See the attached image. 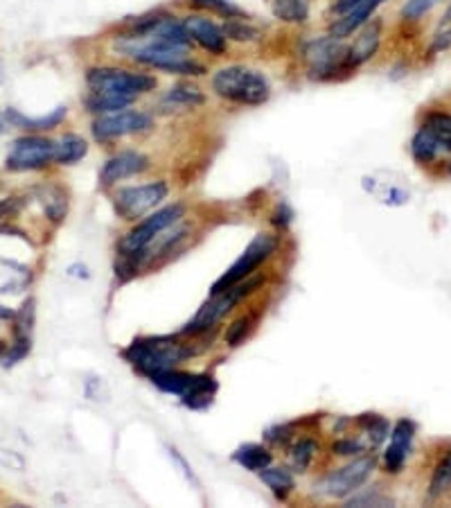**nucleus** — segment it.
<instances>
[{"mask_svg":"<svg viewBox=\"0 0 451 508\" xmlns=\"http://www.w3.org/2000/svg\"><path fill=\"white\" fill-rule=\"evenodd\" d=\"M116 50L147 71L176 75L183 79H199L208 75V66L193 57V50L169 46L159 38H116Z\"/></svg>","mask_w":451,"mask_h":508,"instance_id":"obj_1","label":"nucleus"},{"mask_svg":"<svg viewBox=\"0 0 451 508\" xmlns=\"http://www.w3.org/2000/svg\"><path fill=\"white\" fill-rule=\"evenodd\" d=\"M210 91L219 100L255 109L271 100V79L259 68L246 63H226L210 72Z\"/></svg>","mask_w":451,"mask_h":508,"instance_id":"obj_2","label":"nucleus"},{"mask_svg":"<svg viewBox=\"0 0 451 508\" xmlns=\"http://www.w3.org/2000/svg\"><path fill=\"white\" fill-rule=\"evenodd\" d=\"M300 57H303L305 72L312 82H336V79L350 75L346 66V38H336L332 34L309 38L300 50Z\"/></svg>","mask_w":451,"mask_h":508,"instance_id":"obj_3","label":"nucleus"},{"mask_svg":"<svg viewBox=\"0 0 451 508\" xmlns=\"http://www.w3.org/2000/svg\"><path fill=\"white\" fill-rule=\"evenodd\" d=\"M86 88L91 93H113L140 100L159 88V79L152 72L122 66H91L86 71Z\"/></svg>","mask_w":451,"mask_h":508,"instance_id":"obj_4","label":"nucleus"},{"mask_svg":"<svg viewBox=\"0 0 451 508\" xmlns=\"http://www.w3.org/2000/svg\"><path fill=\"white\" fill-rule=\"evenodd\" d=\"M193 355L187 346L176 344L172 337H149V339H135L125 350V360L134 364L140 373L147 378L160 373V371L176 369L185 357Z\"/></svg>","mask_w":451,"mask_h":508,"instance_id":"obj_5","label":"nucleus"},{"mask_svg":"<svg viewBox=\"0 0 451 508\" xmlns=\"http://www.w3.org/2000/svg\"><path fill=\"white\" fill-rule=\"evenodd\" d=\"M169 199V183L165 179H154L147 183H135V186H118L111 195V206L113 212L122 221L135 224L138 220L154 212Z\"/></svg>","mask_w":451,"mask_h":508,"instance_id":"obj_6","label":"nucleus"},{"mask_svg":"<svg viewBox=\"0 0 451 508\" xmlns=\"http://www.w3.org/2000/svg\"><path fill=\"white\" fill-rule=\"evenodd\" d=\"M187 206L183 202H169L163 204L160 208H156L154 212H149L147 217L135 221L125 236L118 240V255L122 258H131V255L140 254L149 242H154L156 237L163 233L169 226L178 224V221L185 220Z\"/></svg>","mask_w":451,"mask_h":508,"instance_id":"obj_7","label":"nucleus"},{"mask_svg":"<svg viewBox=\"0 0 451 508\" xmlns=\"http://www.w3.org/2000/svg\"><path fill=\"white\" fill-rule=\"evenodd\" d=\"M262 285H265V279H262V276H249L246 280L224 289V292L212 294L210 301L197 312V317L183 328V335H201V332H208L210 328H215L217 323H219L221 319H224L226 314L242 301V298L253 294L255 289L262 287Z\"/></svg>","mask_w":451,"mask_h":508,"instance_id":"obj_8","label":"nucleus"},{"mask_svg":"<svg viewBox=\"0 0 451 508\" xmlns=\"http://www.w3.org/2000/svg\"><path fill=\"white\" fill-rule=\"evenodd\" d=\"M152 382L165 391V394L181 396L183 404L190 409H203L212 403V396L217 394V382L210 375L185 373V371L168 369L152 375Z\"/></svg>","mask_w":451,"mask_h":508,"instance_id":"obj_9","label":"nucleus"},{"mask_svg":"<svg viewBox=\"0 0 451 508\" xmlns=\"http://www.w3.org/2000/svg\"><path fill=\"white\" fill-rule=\"evenodd\" d=\"M154 115L143 109H125L111 115L93 118L91 136L97 145H113L129 136H143L154 129Z\"/></svg>","mask_w":451,"mask_h":508,"instance_id":"obj_10","label":"nucleus"},{"mask_svg":"<svg viewBox=\"0 0 451 508\" xmlns=\"http://www.w3.org/2000/svg\"><path fill=\"white\" fill-rule=\"evenodd\" d=\"M278 246H280L278 236H274V233H258V236L249 242L244 254L228 267V271H226L215 285H212V294L224 292V289L233 287V285L242 283V280H246L249 276H253L266 260L274 258Z\"/></svg>","mask_w":451,"mask_h":508,"instance_id":"obj_11","label":"nucleus"},{"mask_svg":"<svg viewBox=\"0 0 451 508\" xmlns=\"http://www.w3.org/2000/svg\"><path fill=\"white\" fill-rule=\"evenodd\" d=\"M54 154H57V140L41 134L20 136L12 143L5 168L10 172H37L54 163Z\"/></svg>","mask_w":451,"mask_h":508,"instance_id":"obj_12","label":"nucleus"},{"mask_svg":"<svg viewBox=\"0 0 451 508\" xmlns=\"http://www.w3.org/2000/svg\"><path fill=\"white\" fill-rule=\"evenodd\" d=\"M149 170H152V159L147 154L140 152V149H120V152H113L111 156H106L100 174H97V183H100L102 190H111V187H118L127 179L143 177Z\"/></svg>","mask_w":451,"mask_h":508,"instance_id":"obj_13","label":"nucleus"},{"mask_svg":"<svg viewBox=\"0 0 451 508\" xmlns=\"http://www.w3.org/2000/svg\"><path fill=\"white\" fill-rule=\"evenodd\" d=\"M374 465H377V459L373 454L370 456H361V459H355L352 463L343 465L339 471L330 472L327 477H323L318 481V490H321L325 497L332 499H343L348 495L357 493L365 481L370 479V475L374 472Z\"/></svg>","mask_w":451,"mask_h":508,"instance_id":"obj_14","label":"nucleus"},{"mask_svg":"<svg viewBox=\"0 0 451 508\" xmlns=\"http://www.w3.org/2000/svg\"><path fill=\"white\" fill-rule=\"evenodd\" d=\"M181 19L190 32L193 44L199 50H203L208 57H226L231 44L226 38L224 25L217 23L210 14H201V12H193V14L181 16Z\"/></svg>","mask_w":451,"mask_h":508,"instance_id":"obj_15","label":"nucleus"},{"mask_svg":"<svg viewBox=\"0 0 451 508\" xmlns=\"http://www.w3.org/2000/svg\"><path fill=\"white\" fill-rule=\"evenodd\" d=\"M381 38H384V21L374 16L373 21H368V23L348 41L346 66L348 71H350V75L355 71H359L361 66H365L370 59H374V54L380 53Z\"/></svg>","mask_w":451,"mask_h":508,"instance_id":"obj_16","label":"nucleus"},{"mask_svg":"<svg viewBox=\"0 0 451 508\" xmlns=\"http://www.w3.org/2000/svg\"><path fill=\"white\" fill-rule=\"evenodd\" d=\"M386 0H355L341 16H334L327 25V34L336 38H346L350 41L368 21L377 16V10L384 5Z\"/></svg>","mask_w":451,"mask_h":508,"instance_id":"obj_17","label":"nucleus"},{"mask_svg":"<svg viewBox=\"0 0 451 508\" xmlns=\"http://www.w3.org/2000/svg\"><path fill=\"white\" fill-rule=\"evenodd\" d=\"M413 438H415V425L406 418L395 425L393 434H390V443L384 452V471L389 475H398L402 472L404 463H406L408 454H411Z\"/></svg>","mask_w":451,"mask_h":508,"instance_id":"obj_18","label":"nucleus"},{"mask_svg":"<svg viewBox=\"0 0 451 508\" xmlns=\"http://www.w3.org/2000/svg\"><path fill=\"white\" fill-rule=\"evenodd\" d=\"M66 115H68L66 104H59L57 109L50 111L48 115H41V118H28V115H23L20 111L7 109L5 121L10 122L12 127H16V129L29 131V134H41V131L57 129V127L66 121Z\"/></svg>","mask_w":451,"mask_h":508,"instance_id":"obj_19","label":"nucleus"},{"mask_svg":"<svg viewBox=\"0 0 451 508\" xmlns=\"http://www.w3.org/2000/svg\"><path fill=\"white\" fill-rule=\"evenodd\" d=\"M206 102L208 96L193 79H181V82L172 84L163 96V104L176 106V109H201Z\"/></svg>","mask_w":451,"mask_h":508,"instance_id":"obj_20","label":"nucleus"},{"mask_svg":"<svg viewBox=\"0 0 451 508\" xmlns=\"http://www.w3.org/2000/svg\"><path fill=\"white\" fill-rule=\"evenodd\" d=\"M135 102H138L135 97L88 91L86 96H84V109H86L93 118H100V115H111L118 113V111L131 109V106H135Z\"/></svg>","mask_w":451,"mask_h":508,"instance_id":"obj_21","label":"nucleus"},{"mask_svg":"<svg viewBox=\"0 0 451 508\" xmlns=\"http://www.w3.org/2000/svg\"><path fill=\"white\" fill-rule=\"evenodd\" d=\"M88 149H91V145H88V140L84 138L82 134H75V131L63 134L62 138L57 140L54 165H63V168H68V165L82 163V161L88 156Z\"/></svg>","mask_w":451,"mask_h":508,"instance_id":"obj_22","label":"nucleus"},{"mask_svg":"<svg viewBox=\"0 0 451 508\" xmlns=\"http://www.w3.org/2000/svg\"><path fill=\"white\" fill-rule=\"evenodd\" d=\"M271 14L284 25H305L312 19L309 0H271Z\"/></svg>","mask_w":451,"mask_h":508,"instance_id":"obj_23","label":"nucleus"},{"mask_svg":"<svg viewBox=\"0 0 451 508\" xmlns=\"http://www.w3.org/2000/svg\"><path fill=\"white\" fill-rule=\"evenodd\" d=\"M408 152H411L415 163L427 168V165H433L438 159H440L442 147H440V143H438V140L433 138L427 129H424V127H420V129L413 134L411 143H408Z\"/></svg>","mask_w":451,"mask_h":508,"instance_id":"obj_24","label":"nucleus"},{"mask_svg":"<svg viewBox=\"0 0 451 508\" xmlns=\"http://www.w3.org/2000/svg\"><path fill=\"white\" fill-rule=\"evenodd\" d=\"M190 7L194 12H201V14L219 16L224 21L231 19H250L249 12L242 5H237L235 0H187Z\"/></svg>","mask_w":451,"mask_h":508,"instance_id":"obj_25","label":"nucleus"},{"mask_svg":"<svg viewBox=\"0 0 451 508\" xmlns=\"http://www.w3.org/2000/svg\"><path fill=\"white\" fill-rule=\"evenodd\" d=\"M233 461L240 463L244 471L259 472V471H265L266 465H271L274 456H271V452L266 450L265 446H258V443H246V446L237 447L235 454H233Z\"/></svg>","mask_w":451,"mask_h":508,"instance_id":"obj_26","label":"nucleus"},{"mask_svg":"<svg viewBox=\"0 0 451 508\" xmlns=\"http://www.w3.org/2000/svg\"><path fill=\"white\" fill-rule=\"evenodd\" d=\"M433 138L440 143L442 152H449L451 154V113L449 111H429L424 113L422 118V125Z\"/></svg>","mask_w":451,"mask_h":508,"instance_id":"obj_27","label":"nucleus"},{"mask_svg":"<svg viewBox=\"0 0 451 508\" xmlns=\"http://www.w3.org/2000/svg\"><path fill=\"white\" fill-rule=\"evenodd\" d=\"M39 199L44 204V212L50 221L59 224L68 215V195L59 186L39 187Z\"/></svg>","mask_w":451,"mask_h":508,"instance_id":"obj_28","label":"nucleus"},{"mask_svg":"<svg viewBox=\"0 0 451 508\" xmlns=\"http://www.w3.org/2000/svg\"><path fill=\"white\" fill-rule=\"evenodd\" d=\"M224 32L228 44H258L262 41V29L255 23H250V19H231L224 21Z\"/></svg>","mask_w":451,"mask_h":508,"instance_id":"obj_29","label":"nucleus"},{"mask_svg":"<svg viewBox=\"0 0 451 508\" xmlns=\"http://www.w3.org/2000/svg\"><path fill=\"white\" fill-rule=\"evenodd\" d=\"M259 479L265 481L271 488V493L278 499H287V495L293 490V475L287 468H274V465H266L265 471L258 472Z\"/></svg>","mask_w":451,"mask_h":508,"instance_id":"obj_30","label":"nucleus"},{"mask_svg":"<svg viewBox=\"0 0 451 508\" xmlns=\"http://www.w3.org/2000/svg\"><path fill=\"white\" fill-rule=\"evenodd\" d=\"M451 490V447L440 456L429 481V497L438 499Z\"/></svg>","mask_w":451,"mask_h":508,"instance_id":"obj_31","label":"nucleus"},{"mask_svg":"<svg viewBox=\"0 0 451 508\" xmlns=\"http://www.w3.org/2000/svg\"><path fill=\"white\" fill-rule=\"evenodd\" d=\"M316 452H318L316 441H312V438H300V441L291 447V454H289L293 472H300V475L308 472Z\"/></svg>","mask_w":451,"mask_h":508,"instance_id":"obj_32","label":"nucleus"},{"mask_svg":"<svg viewBox=\"0 0 451 508\" xmlns=\"http://www.w3.org/2000/svg\"><path fill=\"white\" fill-rule=\"evenodd\" d=\"M357 422L364 427V432L368 434L370 443H373L374 447L381 446V443L386 441V437H389V421H386L384 416H380V413H364Z\"/></svg>","mask_w":451,"mask_h":508,"instance_id":"obj_33","label":"nucleus"},{"mask_svg":"<svg viewBox=\"0 0 451 508\" xmlns=\"http://www.w3.org/2000/svg\"><path fill=\"white\" fill-rule=\"evenodd\" d=\"M442 0H404L402 10H399V19L404 23H418L424 16L431 14Z\"/></svg>","mask_w":451,"mask_h":508,"instance_id":"obj_34","label":"nucleus"},{"mask_svg":"<svg viewBox=\"0 0 451 508\" xmlns=\"http://www.w3.org/2000/svg\"><path fill=\"white\" fill-rule=\"evenodd\" d=\"M255 323H258V317H255V314H244V317L237 319V321L226 330V344L231 346V348H237V346L244 344L246 337L253 332Z\"/></svg>","mask_w":451,"mask_h":508,"instance_id":"obj_35","label":"nucleus"},{"mask_svg":"<svg viewBox=\"0 0 451 508\" xmlns=\"http://www.w3.org/2000/svg\"><path fill=\"white\" fill-rule=\"evenodd\" d=\"M293 217H296V212H293V208L283 199V202L275 204L274 212H271V224L275 226V230L283 233V230H287L289 226L293 224Z\"/></svg>","mask_w":451,"mask_h":508,"instance_id":"obj_36","label":"nucleus"},{"mask_svg":"<svg viewBox=\"0 0 451 508\" xmlns=\"http://www.w3.org/2000/svg\"><path fill=\"white\" fill-rule=\"evenodd\" d=\"M449 48H451V25H445V28H438V32L431 37L427 54L429 57H436V54L447 53Z\"/></svg>","mask_w":451,"mask_h":508,"instance_id":"obj_37","label":"nucleus"},{"mask_svg":"<svg viewBox=\"0 0 451 508\" xmlns=\"http://www.w3.org/2000/svg\"><path fill=\"white\" fill-rule=\"evenodd\" d=\"M34 323V301H28L16 314V337H29Z\"/></svg>","mask_w":451,"mask_h":508,"instance_id":"obj_38","label":"nucleus"},{"mask_svg":"<svg viewBox=\"0 0 451 508\" xmlns=\"http://www.w3.org/2000/svg\"><path fill=\"white\" fill-rule=\"evenodd\" d=\"M0 468H5V471H14V472H23L25 468H28V463H25L20 452L0 447Z\"/></svg>","mask_w":451,"mask_h":508,"instance_id":"obj_39","label":"nucleus"},{"mask_svg":"<svg viewBox=\"0 0 451 508\" xmlns=\"http://www.w3.org/2000/svg\"><path fill=\"white\" fill-rule=\"evenodd\" d=\"M29 348H32V339H29V337H16L14 346H12V350L7 353V357H5V366H14L16 362H20L23 357H28Z\"/></svg>","mask_w":451,"mask_h":508,"instance_id":"obj_40","label":"nucleus"},{"mask_svg":"<svg viewBox=\"0 0 451 508\" xmlns=\"http://www.w3.org/2000/svg\"><path fill=\"white\" fill-rule=\"evenodd\" d=\"M365 504H370V506H386V504H390V499L381 497V495L377 493H364L348 499V506H365Z\"/></svg>","mask_w":451,"mask_h":508,"instance_id":"obj_41","label":"nucleus"},{"mask_svg":"<svg viewBox=\"0 0 451 508\" xmlns=\"http://www.w3.org/2000/svg\"><path fill=\"white\" fill-rule=\"evenodd\" d=\"M20 208H23V202H20L19 197L0 199V221L16 217L20 212Z\"/></svg>","mask_w":451,"mask_h":508,"instance_id":"obj_42","label":"nucleus"},{"mask_svg":"<svg viewBox=\"0 0 451 508\" xmlns=\"http://www.w3.org/2000/svg\"><path fill=\"white\" fill-rule=\"evenodd\" d=\"M332 450L341 456L359 454V452H364V443L355 441V438H343V441H336L334 446H332Z\"/></svg>","mask_w":451,"mask_h":508,"instance_id":"obj_43","label":"nucleus"},{"mask_svg":"<svg viewBox=\"0 0 451 508\" xmlns=\"http://www.w3.org/2000/svg\"><path fill=\"white\" fill-rule=\"evenodd\" d=\"M266 441L274 443V446H284V443L291 438V425H278V427H271L269 432L265 434Z\"/></svg>","mask_w":451,"mask_h":508,"instance_id":"obj_44","label":"nucleus"},{"mask_svg":"<svg viewBox=\"0 0 451 508\" xmlns=\"http://www.w3.org/2000/svg\"><path fill=\"white\" fill-rule=\"evenodd\" d=\"M352 3H355V0H334V3H332V14L341 16L343 12L352 5Z\"/></svg>","mask_w":451,"mask_h":508,"instance_id":"obj_45","label":"nucleus"},{"mask_svg":"<svg viewBox=\"0 0 451 508\" xmlns=\"http://www.w3.org/2000/svg\"><path fill=\"white\" fill-rule=\"evenodd\" d=\"M445 25H451V0L447 3L445 12H442L440 21H438V28H445Z\"/></svg>","mask_w":451,"mask_h":508,"instance_id":"obj_46","label":"nucleus"},{"mask_svg":"<svg viewBox=\"0 0 451 508\" xmlns=\"http://www.w3.org/2000/svg\"><path fill=\"white\" fill-rule=\"evenodd\" d=\"M14 314H12V310H7V307L0 305V319H12Z\"/></svg>","mask_w":451,"mask_h":508,"instance_id":"obj_47","label":"nucleus"},{"mask_svg":"<svg viewBox=\"0 0 451 508\" xmlns=\"http://www.w3.org/2000/svg\"><path fill=\"white\" fill-rule=\"evenodd\" d=\"M447 174H449V177H451V161H449V163H447Z\"/></svg>","mask_w":451,"mask_h":508,"instance_id":"obj_48","label":"nucleus"},{"mask_svg":"<svg viewBox=\"0 0 451 508\" xmlns=\"http://www.w3.org/2000/svg\"><path fill=\"white\" fill-rule=\"evenodd\" d=\"M3 350H5V344H3V341H0V355H3Z\"/></svg>","mask_w":451,"mask_h":508,"instance_id":"obj_49","label":"nucleus"},{"mask_svg":"<svg viewBox=\"0 0 451 508\" xmlns=\"http://www.w3.org/2000/svg\"><path fill=\"white\" fill-rule=\"evenodd\" d=\"M5 129V122H3V118H0V131Z\"/></svg>","mask_w":451,"mask_h":508,"instance_id":"obj_50","label":"nucleus"}]
</instances>
